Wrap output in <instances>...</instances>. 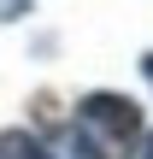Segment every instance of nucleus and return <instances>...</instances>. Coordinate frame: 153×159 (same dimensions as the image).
<instances>
[{"instance_id":"1","label":"nucleus","mask_w":153,"mask_h":159,"mask_svg":"<svg viewBox=\"0 0 153 159\" xmlns=\"http://www.w3.org/2000/svg\"><path fill=\"white\" fill-rule=\"evenodd\" d=\"M77 124L106 148V159H124L130 148H136V136H142V106L124 100V94H83Z\"/></svg>"},{"instance_id":"4","label":"nucleus","mask_w":153,"mask_h":159,"mask_svg":"<svg viewBox=\"0 0 153 159\" xmlns=\"http://www.w3.org/2000/svg\"><path fill=\"white\" fill-rule=\"evenodd\" d=\"M12 18H24V0H0V24H12Z\"/></svg>"},{"instance_id":"5","label":"nucleus","mask_w":153,"mask_h":159,"mask_svg":"<svg viewBox=\"0 0 153 159\" xmlns=\"http://www.w3.org/2000/svg\"><path fill=\"white\" fill-rule=\"evenodd\" d=\"M142 77H147V83H153V53H147V59H142Z\"/></svg>"},{"instance_id":"2","label":"nucleus","mask_w":153,"mask_h":159,"mask_svg":"<svg viewBox=\"0 0 153 159\" xmlns=\"http://www.w3.org/2000/svg\"><path fill=\"white\" fill-rule=\"evenodd\" d=\"M41 159H106V148H100L83 124H71V130H59L53 142H41Z\"/></svg>"},{"instance_id":"3","label":"nucleus","mask_w":153,"mask_h":159,"mask_svg":"<svg viewBox=\"0 0 153 159\" xmlns=\"http://www.w3.org/2000/svg\"><path fill=\"white\" fill-rule=\"evenodd\" d=\"M0 159H41V142L29 130H0Z\"/></svg>"},{"instance_id":"6","label":"nucleus","mask_w":153,"mask_h":159,"mask_svg":"<svg viewBox=\"0 0 153 159\" xmlns=\"http://www.w3.org/2000/svg\"><path fill=\"white\" fill-rule=\"evenodd\" d=\"M142 159H153V130H147V142H142Z\"/></svg>"}]
</instances>
